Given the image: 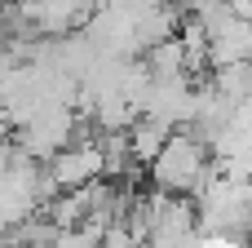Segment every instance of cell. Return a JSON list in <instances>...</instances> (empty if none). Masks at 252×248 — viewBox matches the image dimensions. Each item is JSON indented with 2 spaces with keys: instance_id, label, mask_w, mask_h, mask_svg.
Wrapping results in <instances>:
<instances>
[{
  "instance_id": "6da1fadb",
  "label": "cell",
  "mask_w": 252,
  "mask_h": 248,
  "mask_svg": "<svg viewBox=\"0 0 252 248\" xmlns=\"http://www.w3.org/2000/svg\"><path fill=\"white\" fill-rule=\"evenodd\" d=\"M146 169H151V182L159 186V195H190L208 177V151L195 133L173 129V138L164 142V151Z\"/></svg>"
},
{
  "instance_id": "7a4b0ae2",
  "label": "cell",
  "mask_w": 252,
  "mask_h": 248,
  "mask_svg": "<svg viewBox=\"0 0 252 248\" xmlns=\"http://www.w3.org/2000/svg\"><path fill=\"white\" fill-rule=\"evenodd\" d=\"M53 182L62 186V191H84V186H93L102 173H106V151L97 146V142H75V146H62L58 155H53Z\"/></svg>"
}]
</instances>
